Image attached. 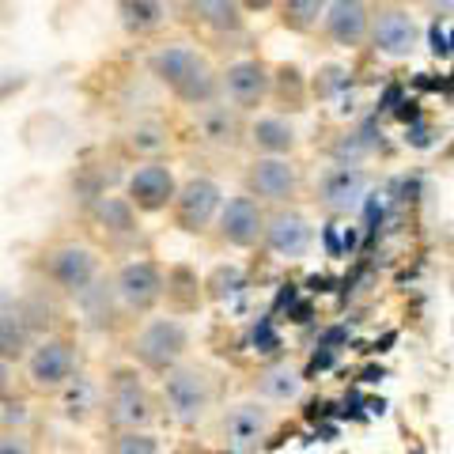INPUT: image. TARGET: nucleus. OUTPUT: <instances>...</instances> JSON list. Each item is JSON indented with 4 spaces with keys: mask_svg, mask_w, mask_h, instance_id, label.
I'll return each mask as SVG.
<instances>
[{
    "mask_svg": "<svg viewBox=\"0 0 454 454\" xmlns=\"http://www.w3.org/2000/svg\"><path fill=\"white\" fill-rule=\"evenodd\" d=\"M148 73L178 98L182 106L201 110L220 98V73L208 65L205 53H197L190 42H170L148 57Z\"/></svg>",
    "mask_w": 454,
    "mask_h": 454,
    "instance_id": "obj_1",
    "label": "nucleus"
},
{
    "mask_svg": "<svg viewBox=\"0 0 454 454\" xmlns=\"http://www.w3.org/2000/svg\"><path fill=\"white\" fill-rule=\"evenodd\" d=\"M163 405L178 428H197L216 405V382L201 364H178L163 375Z\"/></svg>",
    "mask_w": 454,
    "mask_h": 454,
    "instance_id": "obj_2",
    "label": "nucleus"
},
{
    "mask_svg": "<svg viewBox=\"0 0 454 454\" xmlns=\"http://www.w3.org/2000/svg\"><path fill=\"white\" fill-rule=\"evenodd\" d=\"M103 420L110 432L148 428L155 420V402L137 367H114L103 387Z\"/></svg>",
    "mask_w": 454,
    "mask_h": 454,
    "instance_id": "obj_3",
    "label": "nucleus"
},
{
    "mask_svg": "<svg viewBox=\"0 0 454 454\" xmlns=\"http://www.w3.org/2000/svg\"><path fill=\"white\" fill-rule=\"evenodd\" d=\"M186 348H190V325L182 322V318H148L145 325L137 330L133 337V360L145 367V372L152 375H167V372H175V367L186 360Z\"/></svg>",
    "mask_w": 454,
    "mask_h": 454,
    "instance_id": "obj_4",
    "label": "nucleus"
},
{
    "mask_svg": "<svg viewBox=\"0 0 454 454\" xmlns=\"http://www.w3.org/2000/svg\"><path fill=\"white\" fill-rule=\"evenodd\" d=\"M114 295L125 315H152L167 295V273L160 262L152 258H133L118 269L114 277Z\"/></svg>",
    "mask_w": 454,
    "mask_h": 454,
    "instance_id": "obj_5",
    "label": "nucleus"
},
{
    "mask_svg": "<svg viewBox=\"0 0 454 454\" xmlns=\"http://www.w3.org/2000/svg\"><path fill=\"white\" fill-rule=\"evenodd\" d=\"M42 277H46L57 292L65 295H83L98 280V254L83 243H61L46 250V258H42Z\"/></svg>",
    "mask_w": 454,
    "mask_h": 454,
    "instance_id": "obj_6",
    "label": "nucleus"
},
{
    "mask_svg": "<svg viewBox=\"0 0 454 454\" xmlns=\"http://www.w3.org/2000/svg\"><path fill=\"white\" fill-rule=\"evenodd\" d=\"M243 193L265 205H284L300 193V167L288 155H254L243 170Z\"/></svg>",
    "mask_w": 454,
    "mask_h": 454,
    "instance_id": "obj_7",
    "label": "nucleus"
},
{
    "mask_svg": "<svg viewBox=\"0 0 454 454\" xmlns=\"http://www.w3.org/2000/svg\"><path fill=\"white\" fill-rule=\"evenodd\" d=\"M223 208V190L220 182L212 178H190L182 182L178 193H175V205H170V216H175V227L186 235H205L212 223H216Z\"/></svg>",
    "mask_w": 454,
    "mask_h": 454,
    "instance_id": "obj_8",
    "label": "nucleus"
},
{
    "mask_svg": "<svg viewBox=\"0 0 454 454\" xmlns=\"http://www.w3.org/2000/svg\"><path fill=\"white\" fill-rule=\"evenodd\" d=\"M27 379L42 394H57L76 375V345L68 337H38L27 352Z\"/></svg>",
    "mask_w": 454,
    "mask_h": 454,
    "instance_id": "obj_9",
    "label": "nucleus"
},
{
    "mask_svg": "<svg viewBox=\"0 0 454 454\" xmlns=\"http://www.w3.org/2000/svg\"><path fill=\"white\" fill-rule=\"evenodd\" d=\"M367 46L375 53L390 57V61H405L420 50V23L409 8L390 4L372 12V35H367Z\"/></svg>",
    "mask_w": 454,
    "mask_h": 454,
    "instance_id": "obj_10",
    "label": "nucleus"
},
{
    "mask_svg": "<svg viewBox=\"0 0 454 454\" xmlns=\"http://www.w3.org/2000/svg\"><path fill=\"white\" fill-rule=\"evenodd\" d=\"M220 95L231 103L239 114L243 110H258L269 103L273 95V68L258 57H243V61H231L220 73Z\"/></svg>",
    "mask_w": 454,
    "mask_h": 454,
    "instance_id": "obj_11",
    "label": "nucleus"
},
{
    "mask_svg": "<svg viewBox=\"0 0 454 454\" xmlns=\"http://www.w3.org/2000/svg\"><path fill=\"white\" fill-rule=\"evenodd\" d=\"M265 208L262 201H254L250 193H235L227 197L220 216H216V239L220 247H231V250H250L265 239Z\"/></svg>",
    "mask_w": 454,
    "mask_h": 454,
    "instance_id": "obj_12",
    "label": "nucleus"
},
{
    "mask_svg": "<svg viewBox=\"0 0 454 454\" xmlns=\"http://www.w3.org/2000/svg\"><path fill=\"white\" fill-rule=\"evenodd\" d=\"M273 424H277V417L265 402H239L223 413L220 432L227 439V447H231V454H254L269 439Z\"/></svg>",
    "mask_w": 454,
    "mask_h": 454,
    "instance_id": "obj_13",
    "label": "nucleus"
},
{
    "mask_svg": "<svg viewBox=\"0 0 454 454\" xmlns=\"http://www.w3.org/2000/svg\"><path fill=\"white\" fill-rule=\"evenodd\" d=\"M175 193H178V178L175 170L160 160H148L140 163L129 182H125V197L133 201L137 212H145V216H155V212H167L175 205Z\"/></svg>",
    "mask_w": 454,
    "mask_h": 454,
    "instance_id": "obj_14",
    "label": "nucleus"
},
{
    "mask_svg": "<svg viewBox=\"0 0 454 454\" xmlns=\"http://www.w3.org/2000/svg\"><path fill=\"white\" fill-rule=\"evenodd\" d=\"M262 247L269 254H277V258H284V262H300L310 254V247H315V227H310V220L303 216V212L277 208L273 216L265 220Z\"/></svg>",
    "mask_w": 454,
    "mask_h": 454,
    "instance_id": "obj_15",
    "label": "nucleus"
},
{
    "mask_svg": "<svg viewBox=\"0 0 454 454\" xmlns=\"http://www.w3.org/2000/svg\"><path fill=\"white\" fill-rule=\"evenodd\" d=\"M322 35L337 50H360L372 35V4L364 0H330L322 16Z\"/></svg>",
    "mask_w": 454,
    "mask_h": 454,
    "instance_id": "obj_16",
    "label": "nucleus"
},
{
    "mask_svg": "<svg viewBox=\"0 0 454 454\" xmlns=\"http://www.w3.org/2000/svg\"><path fill=\"white\" fill-rule=\"evenodd\" d=\"M367 186H372L367 170H360L356 163H337L318 178V201L325 212H352L364 205Z\"/></svg>",
    "mask_w": 454,
    "mask_h": 454,
    "instance_id": "obj_17",
    "label": "nucleus"
},
{
    "mask_svg": "<svg viewBox=\"0 0 454 454\" xmlns=\"http://www.w3.org/2000/svg\"><path fill=\"white\" fill-rule=\"evenodd\" d=\"M35 340H38V333L31 330L23 307L12 303L8 295H0V360H8V364L27 360V352L35 348Z\"/></svg>",
    "mask_w": 454,
    "mask_h": 454,
    "instance_id": "obj_18",
    "label": "nucleus"
},
{
    "mask_svg": "<svg viewBox=\"0 0 454 454\" xmlns=\"http://www.w3.org/2000/svg\"><path fill=\"white\" fill-rule=\"evenodd\" d=\"M247 145L258 152V155H292L300 137H295L292 121L277 118V114H262L247 125Z\"/></svg>",
    "mask_w": 454,
    "mask_h": 454,
    "instance_id": "obj_19",
    "label": "nucleus"
},
{
    "mask_svg": "<svg viewBox=\"0 0 454 454\" xmlns=\"http://www.w3.org/2000/svg\"><path fill=\"white\" fill-rule=\"evenodd\" d=\"M91 220L103 227L106 235H114V239H129V235L140 231L137 208H133V201L125 193H103V197H95Z\"/></svg>",
    "mask_w": 454,
    "mask_h": 454,
    "instance_id": "obj_20",
    "label": "nucleus"
},
{
    "mask_svg": "<svg viewBox=\"0 0 454 454\" xmlns=\"http://www.w3.org/2000/svg\"><path fill=\"white\" fill-rule=\"evenodd\" d=\"M197 129H201V140L216 148H235L239 140H243V121H239V110L231 106H220V103H208L197 110Z\"/></svg>",
    "mask_w": 454,
    "mask_h": 454,
    "instance_id": "obj_21",
    "label": "nucleus"
},
{
    "mask_svg": "<svg viewBox=\"0 0 454 454\" xmlns=\"http://www.w3.org/2000/svg\"><path fill=\"white\" fill-rule=\"evenodd\" d=\"M118 23L125 35L148 38L167 23V0H118Z\"/></svg>",
    "mask_w": 454,
    "mask_h": 454,
    "instance_id": "obj_22",
    "label": "nucleus"
},
{
    "mask_svg": "<svg viewBox=\"0 0 454 454\" xmlns=\"http://www.w3.org/2000/svg\"><path fill=\"white\" fill-rule=\"evenodd\" d=\"M254 390H258V397H265V402H273V405H288L303 394V375L295 372L292 364H269L265 372L254 379Z\"/></svg>",
    "mask_w": 454,
    "mask_h": 454,
    "instance_id": "obj_23",
    "label": "nucleus"
},
{
    "mask_svg": "<svg viewBox=\"0 0 454 454\" xmlns=\"http://www.w3.org/2000/svg\"><path fill=\"white\" fill-rule=\"evenodd\" d=\"M193 16L212 35H243V27H247V16H243V8H239V0H197Z\"/></svg>",
    "mask_w": 454,
    "mask_h": 454,
    "instance_id": "obj_24",
    "label": "nucleus"
},
{
    "mask_svg": "<svg viewBox=\"0 0 454 454\" xmlns=\"http://www.w3.org/2000/svg\"><path fill=\"white\" fill-rule=\"evenodd\" d=\"M61 394H65V417L76 420V424L88 420L95 409H103V390H98V382L91 375H83V372H76L73 379H68L61 387Z\"/></svg>",
    "mask_w": 454,
    "mask_h": 454,
    "instance_id": "obj_25",
    "label": "nucleus"
},
{
    "mask_svg": "<svg viewBox=\"0 0 454 454\" xmlns=\"http://www.w3.org/2000/svg\"><path fill=\"white\" fill-rule=\"evenodd\" d=\"M325 8H330V0H280L277 4V23L284 27V31L292 35H315L322 27V16Z\"/></svg>",
    "mask_w": 454,
    "mask_h": 454,
    "instance_id": "obj_26",
    "label": "nucleus"
},
{
    "mask_svg": "<svg viewBox=\"0 0 454 454\" xmlns=\"http://www.w3.org/2000/svg\"><path fill=\"white\" fill-rule=\"evenodd\" d=\"M110 454H160V439H155L148 428L114 432L110 435Z\"/></svg>",
    "mask_w": 454,
    "mask_h": 454,
    "instance_id": "obj_27",
    "label": "nucleus"
},
{
    "mask_svg": "<svg viewBox=\"0 0 454 454\" xmlns=\"http://www.w3.org/2000/svg\"><path fill=\"white\" fill-rule=\"evenodd\" d=\"M129 148L137 152H163L167 148V140H163V133L160 129H133L129 133Z\"/></svg>",
    "mask_w": 454,
    "mask_h": 454,
    "instance_id": "obj_28",
    "label": "nucleus"
},
{
    "mask_svg": "<svg viewBox=\"0 0 454 454\" xmlns=\"http://www.w3.org/2000/svg\"><path fill=\"white\" fill-rule=\"evenodd\" d=\"M0 454H35V450H31V443H27V435L4 432L0 435Z\"/></svg>",
    "mask_w": 454,
    "mask_h": 454,
    "instance_id": "obj_29",
    "label": "nucleus"
},
{
    "mask_svg": "<svg viewBox=\"0 0 454 454\" xmlns=\"http://www.w3.org/2000/svg\"><path fill=\"white\" fill-rule=\"evenodd\" d=\"M254 345H262L258 352H273L277 348V337H273V330H269V322L254 325Z\"/></svg>",
    "mask_w": 454,
    "mask_h": 454,
    "instance_id": "obj_30",
    "label": "nucleus"
},
{
    "mask_svg": "<svg viewBox=\"0 0 454 454\" xmlns=\"http://www.w3.org/2000/svg\"><path fill=\"white\" fill-rule=\"evenodd\" d=\"M12 394V364L8 360H0V402Z\"/></svg>",
    "mask_w": 454,
    "mask_h": 454,
    "instance_id": "obj_31",
    "label": "nucleus"
},
{
    "mask_svg": "<svg viewBox=\"0 0 454 454\" xmlns=\"http://www.w3.org/2000/svg\"><path fill=\"white\" fill-rule=\"evenodd\" d=\"M277 4H280V0H239V8H243V12H269Z\"/></svg>",
    "mask_w": 454,
    "mask_h": 454,
    "instance_id": "obj_32",
    "label": "nucleus"
},
{
    "mask_svg": "<svg viewBox=\"0 0 454 454\" xmlns=\"http://www.w3.org/2000/svg\"><path fill=\"white\" fill-rule=\"evenodd\" d=\"M432 12H454V0H424Z\"/></svg>",
    "mask_w": 454,
    "mask_h": 454,
    "instance_id": "obj_33",
    "label": "nucleus"
},
{
    "mask_svg": "<svg viewBox=\"0 0 454 454\" xmlns=\"http://www.w3.org/2000/svg\"><path fill=\"white\" fill-rule=\"evenodd\" d=\"M432 50H435V53H447V42H443V31H439V27L432 31Z\"/></svg>",
    "mask_w": 454,
    "mask_h": 454,
    "instance_id": "obj_34",
    "label": "nucleus"
},
{
    "mask_svg": "<svg viewBox=\"0 0 454 454\" xmlns=\"http://www.w3.org/2000/svg\"><path fill=\"white\" fill-rule=\"evenodd\" d=\"M364 4H375V8H390V4H397V0H364Z\"/></svg>",
    "mask_w": 454,
    "mask_h": 454,
    "instance_id": "obj_35",
    "label": "nucleus"
},
{
    "mask_svg": "<svg viewBox=\"0 0 454 454\" xmlns=\"http://www.w3.org/2000/svg\"><path fill=\"white\" fill-rule=\"evenodd\" d=\"M417 454H420V450H417Z\"/></svg>",
    "mask_w": 454,
    "mask_h": 454,
    "instance_id": "obj_36",
    "label": "nucleus"
}]
</instances>
